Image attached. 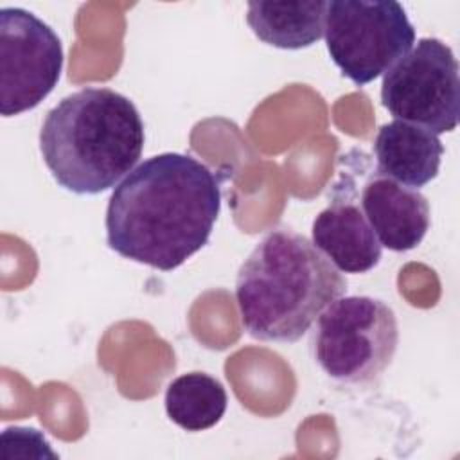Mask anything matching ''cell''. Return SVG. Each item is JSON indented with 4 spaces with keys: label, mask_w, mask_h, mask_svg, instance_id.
<instances>
[{
    "label": "cell",
    "mask_w": 460,
    "mask_h": 460,
    "mask_svg": "<svg viewBox=\"0 0 460 460\" xmlns=\"http://www.w3.org/2000/svg\"><path fill=\"white\" fill-rule=\"evenodd\" d=\"M219 210V176L190 155L162 153L111 192L106 243L129 261L171 271L207 244Z\"/></svg>",
    "instance_id": "6da1fadb"
},
{
    "label": "cell",
    "mask_w": 460,
    "mask_h": 460,
    "mask_svg": "<svg viewBox=\"0 0 460 460\" xmlns=\"http://www.w3.org/2000/svg\"><path fill=\"white\" fill-rule=\"evenodd\" d=\"M345 291L340 270L289 228L268 232L235 279L241 322L252 338L262 341H298Z\"/></svg>",
    "instance_id": "7a4b0ae2"
},
{
    "label": "cell",
    "mask_w": 460,
    "mask_h": 460,
    "mask_svg": "<svg viewBox=\"0 0 460 460\" xmlns=\"http://www.w3.org/2000/svg\"><path fill=\"white\" fill-rule=\"evenodd\" d=\"M137 106L111 88H83L49 110L40 151L52 178L74 194H99L129 174L144 149Z\"/></svg>",
    "instance_id": "3957f363"
},
{
    "label": "cell",
    "mask_w": 460,
    "mask_h": 460,
    "mask_svg": "<svg viewBox=\"0 0 460 460\" xmlns=\"http://www.w3.org/2000/svg\"><path fill=\"white\" fill-rule=\"evenodd\" d=\"M399 343L395 313L372 296H340L316 318L311 349L334 381L367 385L392 363Z\"/></svg>",
    "instance_id": "277c9868"
},
{
    "label": "cell",
    "mask_w": 460,
    "mask_h": 460,
    "mask_svg": "<svg viewBox=\"0 0 460 460\" xmlns=\"http://www.w3.org/2000/svg\"><path fill=\"white\" fill-rule=\"evenodd\" d=\"M323 36L332 63L359 86L388 72L415 43V29L394 0L327 2Z\"/></svg>",
    "instance_id": "5b68a950"
},
{
    "label": "cell",
    "mask_w": 460,
    "mask_h": 460,
    "mask_svg": "<svg viewBox=\"0 0 460 460\" xmlns=\"http://www.w3.org/2000/svg\"><path fill=\"white\" fill-rule=\"evenodd\" d=\"M381 102L397 119L435 135L453 131L460 115L458 61L438 38H420L388 72Z\"/></svg>",
    "instance_id": "8992f818"
},
{
    "label": "cell",
    "mask_w": 460,
    "mask_h": 460,
    "mask_svg": "<svg viewBox=\"0 0 460 460\" xmlns=\"http://www.w3.org/2000/svg\"><path fill=\"white\" fill-rule=\"evenodd\" d=\"M63 47L34 13L0 9V111L4 117L36 108L58 84Z\"/></svg>",
    "instance_id": "52a82bcc"
},
{
    "label": "cell",
    "mask_w": 460,
    "mask_h": 460,
    "mask_svg": "<svg viewBox=\"0 0 460 460\" xmlns=\"http://www.w3.org/2000/svg\"><path fill=\"white\" fill-rule=\"evenodd\" d=\"M359 207L381 246L392 252L413 250L429 228L426 196L377 171L363 183Z\"/></svg>",
    "instance_id": "ba28073f"
},
{
    "label": "cell",
    "mask_w": 460,
    "mask_h": 460,
    "mask_svg": "<svg viewBox=\"0 0 460 460\" xmlns=\"http://www.w3.org/2000/svg\"><path fill=\"white\" fill-rule=\"evenodd\" d=\"M313 244L343 273H367L379 264L381 243L363 210L334 185L331 203L313 221Z\"/></svg>",
    "instance_id": "9c48e42d"
},
{
    "label": "cell",
    "mask_w": 460,
    "mask_h": 460,
    "mask_svg": "<svg viewBox=\"0 0 460 460\" xmlns=\"http://www.w3.org/2000/svg\"><path fill=\"white\" fill-rule=\"evenodd\" d=\"M374 155L377 172L417 190L437 178L444 146L435 133L395 119L379 128Z\"/></svg>",
    "instance_id": "30bf717a"
},
{
    "label": "cell",
    "mask_w": 460,
    "mask_h": 460,
    "mask_svg": "<svg viewBox=\"0 0 460 460\" xmlns=\"http://www.w3.org/2000/svg\"><path fill=\"white\" fill-rule=\"evenodd\" d=\"M327 2H248L246 22L253 34L277 49L298 50L323 36Z\"/></svg>",
    "instance_id": "8fae6325"
},
{
    "label": "cell",
    "mask_w": 460,
    "mask_h": 460,
    "mask_svg": "<svg viewBox=\"0 0 460 460\" xmlns=\"http://www.w3.org/2000/svg\"><path fill=\"white\" fill-rule=\"evenodd\" d=\"M223 385L205 372H187L172 379L165 390L167 417L185 431L216 426L226 411Z\"/></svg>",
    "instance_id": "7c38bea8"
}]
</instances>
